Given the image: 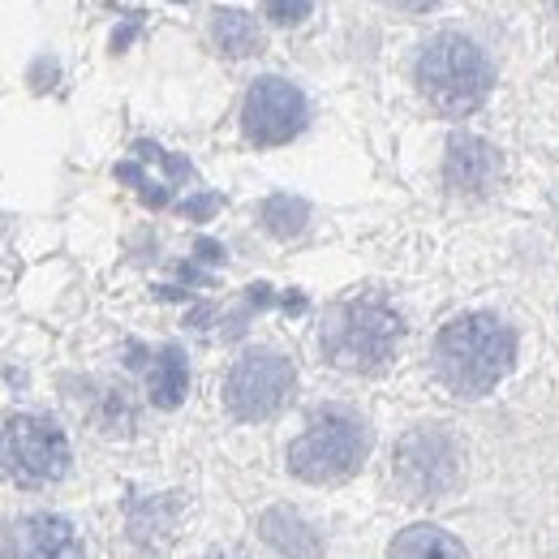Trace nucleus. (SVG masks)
Listing matches in <instances>:
<instances>
[{
    "mask_svg": "<svg viewBox=\"0 0 559 559\" xmlns=\"http://www.w3.org/2000/svg\"><path fill=\"white\" fill-rule=\"evenodd\" d=\"M512 366H516V332L499 314L487 310L456 314L435 336V374L461 401L490 396L512 374Z\"/></svg>",
    "mask_w": 559,
    "mask_h": 559,
    "instance_id": "nucleus-1",
    "label": "nucleus"
},
{
    "mask_svg": "<svg viewBox=\"0 0 559 559\" xmlns=\"http://www.w3.org/2000/svg\"><path fill=\"white\" fill-rule=\"evenodd\" d=\"M414 73H418V91L426 95V104L443 117L478 112L495 86V66L483 52V44L461 31H439L435 39H426Z\"/></svg>",
    "mask_w": 559,
    "mask_h": 559,
    "instance_id": "nucleus-2",
    "label": "nucleus"
},
{
    "mask_svg": "<svg viewBox=\"0 0 559 559\" xmlns=\"http://www.w3.org/2000/svg\"><path fill=\"white\" fill-rule=\"evenodd\" d=\"M405 323L401 314L379 301V297H353L328 310L323 332H319V349L336 370L349 374H379L392 366V357L401 349Z\"/></svg>",
    "mask_w": 559,
    "mask_h": 559,
    "instance_id": "nucleus-3",
    "label": "nucleus"
},
{
    "mask_svg": "<svg viewBox=\"0 0 559 559\" xmlns=\"http://www.w3.org/2000/svg\"><path fill=\"white\" fill-rule=\"evenodd\" d=\"M370 456V426L349 409H319L288 443V474L310 487L349 483Z\"/></svg>",
    "mask_w": 559,
    "mask_h": 559,
    "instance_id": "nucleus-4",
    "label": "nucleus"
},
{
    "mask_svg": "<svg viewBox=\"0 0 559 559\" xmlns=\"http://www.w3.org/2000/svg\"><path fill=\"white\" fill-rule=\"evenodd\" d=\"M70 474V439L57 421L17 414L0 421V483L48 487Z\"/></svg>",
    "mask_w": 559,
    "mask_h": 559,
    "instance_id": "nucleus-5",
    "label": "nucleus"
},
{
    "mask_svg": "<svg viewBox=\"0 0 559 559\" xmlns=\"http://www.w3.org/2000/svg\"><path fill=\"white\" fill-rule=\"evenodd\" d=\"M465 448L448 426H418L392 452V478L409 499H439L461 483Z\"/></svg>",
    "mask_w": 559,
    "mask_h": 559,
    "instance_id": "nucleus-6",
    "label": "nucleus"
},
{
    "mask_svg": "<svg viewBox=\"0 0 559 559\" xmlns=\"http://www.w3.org/2000/svg\"><path fill=\"white\" fill-rule=\"evenodd\" d=\"M297 388L293 361L276 349L241 353L224 379V409L237 421H267L288 405Z\"/></svg>",
    "mask_w": 559,
    "mask_h": 559,
    "instance_id": "nucleus-7",
    "label": "nucleus"
},
{
    "mask_svg": "<svg viewBox=\"0 0 559 559\" xmlns=\"http://www.w3.org/2000/svg\"><path fill=\"white\" fill-rule=\"evenodd\" d=\"M306 95L288 82V78H259L250 91H246V104H241V130L254 146H280V142H293L306 130Z\"/></svg>",
    "mask_w": 559,
    "mask_h": 559,
    "instance_id": "nucleus-8",
    "label": "nucleus"
},
{
    "mask_svg": "<svg viewBox=\"0 0 559 559\" xmlns=\"http://www.w3.org/2000/svg\"><path fill=\"white\" fill-rule=\"evenodd\" d=\"M443 181L461 199H490L503 181V151L478 134H452L443 151Z\"/></svg>",
    "mask_w": 559,
    "mask_h": 559,
    "instance_id": "nucleus-9",
    "label": "nucleus"
},
{
    "mask_svg": "<svg viewBox=\"0 0 559 559\" xmlns=\"http://www.w3.org/2000/svg\"><path fill=\"white\" fill-rule=\"evenodd\" d=\"M0 559H82V538L66 516H22L9 525Z\"/></svg>",
    "mask_w": 559,
    "mask_h": 559,
    "instance_id": "nucleus-10",
    "label": "nucleus"
},
{
    "mask_svg": "<svg viewBox=\"0 0 559 559\" xmlns=\"http://www.w3.org/2000/svg\"><path fill=\"white\" fill-rule=\"evenodd\" d=\"M134 151H139V159L159 164V168H164L168 177H177V181H186V177H190V164H186V159H177V155H168V151H164V146H155V142H139ZM117 177H121V181H130V186L142 194V203H151V207H164V203L173 199V181H164V177H159V181H155V177H146L134 159H130V164H121V168H117Z\"/></svg>",
    "mask_w": 559,
    "mask_h": 559,
    "instance_id": "nucleus-11",
    "label": "nucleus"
},
{
    "mask_svg": "<svg viewBox=\"0 0 559 559\" xmlns=\"http://www.w3.org/2000/svg\"><path fill=\"white\" fill-rule=\"evenodd\" d=\"M146 392H151V405L159 409H177L190 392V361L177 345H164L151 361V374H146Z\"/></svg>",
    "mask_w": 559,
    "mask_h": 559,
    "instance_id": "nucleus-12",
    "label": "nucleus"
},
{
    "mask_svg": "<svg viewBox=\"0 0 559 559\" xmlns=\"http://www.w3.org/2000/svg\"><path fill=\"white\" fill-rule=\"evenodd\" d=\"M263 538L276 547L280 556L288 559H314L319 556V534H314V525L310 521H301L297 512H288V508H272L267 516H263Z\"/></svg>",
    "mask_w": 559,
    "mask_h": 559,
    "instance_id": "nucleus-13",
    "label": "nucleus"
},
{
    "mask_svg": "<svg viewBox=\"0 0 559 559\" xmlns=\"http://www.w3.org/2000/svg\"><path fill=\"white\" fill-rule=\"evenodd\" d=\"M388 559H469L456 534L439 530V525H409L392 538Z\"/></svg>",
    "mask_w": 559,
    "mask_h": 559,
    "instance_id": "nucleus-14",
    "label": "nucleus"
},
{
    "mask_svg": "<svg viewBox=\"0 0 559 559\" xmlns=\"http://www.w3.org/2000/svg\"><path fill=\"white\" fill-rule=\"evenodd\" d=\"M211 39H215V48H219L224 57H233V61L254 57V52L263 48L259 22H254L250 13H241V9H215V17H211Z\"/></svg>",
    "mask_w": 559,
    "mask_h": 559,
    "instance_id": "nucleus-15",
    "label": "nucleus"
},
{
    "mask_svg": "<svg viewBox=\"0 0 559 559\" xmlns=\"http://www.w3.org/2000/svg\"><path fill=\"white\" fill-rule=\"evenodd\" d=\"M259 219H263V228H267L272 237H297V233L306 228V219H310V207H306L301 199H293V194H272V199L259 207Z\"/></svg>",
    "mask_w": 559,
    "mask_h": 559,
    "instance_id": "nucleus-16",
    "label": "nucleus"
},
{
    "mask_svg": "<svg viewBox=\"0 0 559 559\" xmlns=\"http://www.w3.org/2000/svg\"><path fill=\"white\" fill-rule=\"evenodd\" d=\"M310 9H314V0H263L267 22H276V26H297V22H306Z\"/></svg>",
    "mask_w": 559,
    "mask_h": 559,
    "instance_id": "nucleus-17",
    "label": "nucleus"
},
{
    "mask_svg": "<svg viewBox=\"0 0 559 559\" xmlns=\"http://www.w3.org/2000/svg\"><path fill=\"white\" fill-rule=\"evenodd\" d=\"M215 207H219V199H215V194H207V199H194V203H186V215L203 219V215H211Z\"/></svg>",
    "mask_w": 559,
    "mask_h": 559,
    "instance_id": "nucleus-18",
    "label": "nucleus"
},
{
    "mask_svg": "<svg viewBox=\"0 0 559 559\" xmlns=\"http://www.w3.org/2000/svg\"><path fill=\"white\" fill-rule=\"evenodd\" d=\"M396 9H405V13H426V9H435L439 0H392Z\"/></svg>",
    "mask_w": 559,
    "mask_h": 559,
    "instance_id": "nucleus-19",
    "label": "nucleus"
},
{
    "mask_svg": "<svg viewBox=\"0 0 559 559\" xmlns=\"http://www.w3.org/2000/svg\"><path fill=\"white\" fill-rule=\"evenodd\" d=\"M199 254H203V259H211V263H215V259H224V250H219L215 241H199Z\"/></svg>",
    "mask_w": 559,
    "mask_h": 559,
    "instance_id": "nucleus-20",
    "label": "nucleus"
}]
</instances>
